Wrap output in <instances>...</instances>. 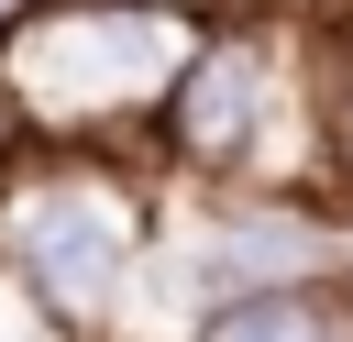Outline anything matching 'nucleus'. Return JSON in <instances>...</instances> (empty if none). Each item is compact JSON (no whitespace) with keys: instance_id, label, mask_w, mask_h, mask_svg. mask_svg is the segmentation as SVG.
<instances>
[{"instance_id":"nucleus-2","label":"nucleus","mask_w":353,"mask_h":342,"mask_svg":"<svg viewBox=\"0 0 353 342\" xmlns=\"http://www.w3.org/2000/svg\"><path fill=\"white\" fill-rule=\"evenodd\" d=\"M0 265L44 320L88 331L121 309V287L143 265V199L99 154H22V165H0Z\"/></svg>"},{"instance_id":"nucleus-6","label":"nucleus","mask_w":353,"mask_h":342,"mask_svg":"<svg viewBox=\"0 0 353 342\" xmlns=\"http://www.w3.org/2000/svg\"><path fill=\"white\" fill-rule=\"evenodd\" d=\"M22 11H33V0H0V33H11V22H22Z\"/></svg>"},{"instance_id":"nucleus-7","label":"nucleus","mask_w":353,"mask_h":342,"mask_svg":"<svg viewBox=\"0 0 353 342\" xmlns=\"http://www.w3.org/2000/svg\"><path fill=\"white\" fill-rule=\"evenodd\" d=\"M342 33H353V22H342Z\"/></svg>"},{"instance_id":"nucleus-5","label":"nucleus","mask_w":353,"mask_h":342,"mask_svg":"<svg viewBox=\"0 0 353 342\" xmlns=\"http://www.w3.org/2000/svg\"><path fill=\"white\" fill-rule=\"evenodd\" d=\"M320 165H331V188L353 199V33L320 44Z\"/></svg>"},{"instance_id":"nucleus-1","label":"nucleus","mask_w":353,"mask_h":342,"mask_svg":"<svg viewBox=\"0 0 353 342\" xmlns=\"http://www.w3.org/2000/svg\"><path fill=\"white\" fill-rule=\"evenodd\" d=\"M188 55H199V22L176 0H33L0 33V99H11V121L77 143V132H110L143 110L165 121Z\"/></svg>"},{"instance_id":"nucleus-3","label":"nucleus","mask_w":353,"mask_h":342,"mask_svg":"<svg viewBox=\"0 0 353 342\" xmlns=\"http://www.w3.org/2000/svg\"><path fill=\"white\" fill-rule=\"evenodd\" d=\"M276 88H287V55L265 44L254 11L199 22V55H188V77H176V99H165L154 132L199 177H254L265 165V132H276Z\"/></svg>"},{"instance_id":"nucleus-4","label":"nucleus","mask_w":353,"mask_h":342,"mask_svg":"<svg viewBox=\"0 0 353 342\" xmlns=\"http://www.w3.org/2000/svg\"><path fill=\"white\" fill-rule=\"evenodd\" d=\"M188 342H353V276H309V287H265L210 309Z\"/></svg>"}]
</instances>
